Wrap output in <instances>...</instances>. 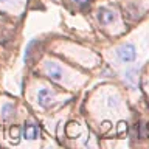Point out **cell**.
Instances as JSON below:
<instances>
[{"instance_id": "cell-1", "label": "cell", "mask_w": 149, "mask_h": 149, "mask_svg": "<svg viewBox=\"0 0 149 149\" xmlns=\"http://www.w3.org/2000/svg\"><path fill=\"white\" fill-rule=\"evenodd\" d=\"M116 54H118V58L123 61V62H134L135 58H137V51H135V47L132 44L121 45L120 48L116 50Z\"/></svg>"}, {"instance_id": "cell-2", "label": "cell", "mask_w": 149, "mask_h": 149, "mask_svg": "<svg viewBox=\"0 0 149 149\" xmlns=\"http://www.w3.org/2000/svg\"><path fill=\"white\" fill-rule=\"evenodd\" d=\"M96 17H98V22H100L101 25H110V23L116 19V14L109 8H100Z\"/></svg>"}, {"instance_id": "cell-3", "label": "cell", "mask_w": 149, "mask_h": 149, "mask_svg": "<svg viewBox=\"0 0 149 149\" xmlns=\"http://www.w3.org/2000/svg\"><path fill=\"white\" fill-rule=\"evenodd\" d=\"M45 72H47V74H48V78L53 79V81H61L62 76H64L62 68H61L56 62H47L45 64Z\"/></svg>"}, {"instance_id": "cell-4", "label": "cell", "mask_w": 149, "mask_h": 149, "mask_svg": "<svg viewBox=\"0 0 149 149\" xmlns=\"http://www.w3.org/2000/svg\"><path fill=\"white\" fill-rule=\"evenodd\" d=\"M51 101H53V93L48 88H40L39 93H37V102H39V106L47 109V107H50Z\"/></svg>"}, {"instance_id": "cell-5", "label": "cell", "mask_w": 149, "mask_h": 149, "mask_svg": "<svg viewBox=\"0 0 149 149\" xmlns=\"http://www.w3.org/2000/svg\"><path fill=\"white\" fill-rule=\"evenodd\" d=\"M39 135V127L33 123H28L23 126V138L26 140H36Z\"/></svg>"}, {"instance_id": "cell-6", "label": "cell", "mask_w": 149, "mask_h": 149, "mask_svg": "<svg viewBox=\"0 0 149 149\" xmlns=\"http://www.w3.org/2000/svg\"><path fill=\"white\" fill-rule=\"evenodd\" d=\"M13 115H14V106L8 102V104H5L2 107V116L5 120H8V118H11Z\"/></svg>"}, {"instance_id": "cell-7", "label": "cell", "mask_w": 149, "mask_h": 149, "mask_svg": "<svg viewBox=\"0 0 149 149\" xmlns=\"http://www.w3.org/2000/svg\"><path fill=\"white\" fill-rule=\"evenodd\" d=\"M135 73H137L135 68H130V70H127V73H126V81H127L132 87H135V76H134Z\"/></svg>"}, {"instance_id": "cell-8", "label": "cell", "mask_w": 149, "mask_h": 149, "mask_svg": "<svg viewBox=\"0 0 149 149\" xmlns=\"http://www.w3.org/2000/svg\"><path fill=\"white\" fill-rule=\"evenodd\" d=\"M34 44H36V40H31L30 44H28V47H26V51H25V61H30V58H31V53H33V47H34Z\"/></svg>"}, {"instance_id": "cell-9", "label": "cell", "mask_w": 149, "mask_h": 149, "mask_svg": "<svg viewBox=\"0 0 149 149\" xmlns=\"http://www.w3.org/2000/svg\"><path fill=\"white\" fill-rule=\"evenodd\" d=\"M9 134H11V138H13L14 141L17 143V140H19V135H20V129H19L17 126H14V127H11V132H9Z\"/></svg>"}, {"instance_id": "cell-10", "label": "cell", "mask_w": 149, "mask_h": 149, "mask_svg": "<svg viewBox=\"0 0 149 149\" xmlns=\"http://www.w3.org/2000/svg\"><path fill=\"white\" fill-rule=\"evenodd\" d=\"M74 3H78V5H84V3H87L88 0H73Z\"/></svg>"}, {"instance_id": "cell-11", "label": "cell", "mask_w": 149, "mask_h": 149, "mask_svg": "<svg viewBox=\"0 0 149 149\" xmlns=\"http://www.w3.org/2000/svg\"><path fill=\"white\" fill-rule=\"evenodd\" d=\"M124 126H126L124 123H120V127H118V132H120V134H121V132H123V130H124Z\"/></svg>"}, {"instance_id": "cell-12", "label": "cell", "mask_w": 149, "mask_h": 149, "mask_svg": "<svg viewBox=\"0 0 149 149\" xmlns=\"http://www.w3.org/2000/svg\"><path fill=\"white\" fill-rule=\"evenodd\" d=\"M146 129H148V132H149V123H148V126H146Z\"/></svg>"}, {"instance_id": "cell-13", "label": "cell", "mask_w": 149, "mask_h": 149, "mask_svg": "<svg viewBox=\"0 0 149 149\" xmlns=\"http://www.w3.org/2000/svg\"><path fill=\"white\" fill-rule=\"evenodd\" d=\"M0 2H6V0H0Z\"/></svg>"}]
</instances>
